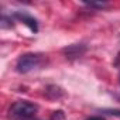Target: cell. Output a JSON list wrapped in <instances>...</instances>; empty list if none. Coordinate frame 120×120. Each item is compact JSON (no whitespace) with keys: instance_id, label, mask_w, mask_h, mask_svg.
<instances>
[{"instance_id":"obj_1","label":"cell","mask_w":120,"mask_h":120,"mask_svg":"<svg viewBox=\"0 0 120 120\" xmlns=\"http://www.w3.org/2000/svg\"><path fill=\"white\" fill-rule=\"evenodd\" d=\"M37 106L27 100H17L9 109V117L13 120H30L34 117Z\"/></svg>"},{"instance_id":"obj_2","label":"cell","mask_w":120,"mask_h":120,"mask_svg":"<svg viewBox=\"0 0 120 120\" xmlns=\"http://www.w3.org/2000/svg\"><path fill=\"white\" fill-rule=\"evenodd\" d=\"M42 62V56L40 54H26L21 55L17 61V71L21 74H27L35 68H38Z\"/></svg>"},{"instance_id":"obj_3","label":"cell","mask_w":120,"mask_h":120,"mask_svg":"<svg viewBox=\"0 0 120 120\" xmlns=\"http://www.w3.org/2000/svg\"><path fill=\"white\" fill-rule=\"evenodd\" d=\"M20 20H23V23H26L33 31H37V23H35V20L33 19V17H30V16H27V14H21V13H17L16 14Z\"/></svg>"},{"instance_id":"obj_4","label":"cell","mask_w":120,"mask_h":120,"mask_svg":"<svg viewBox=\"0 0 120 120\" xmlns=\"http://www.w3.org/2000/svg\"><path fill=\"white\" fill-rule=\"evenodd\" d=\"M103 112L107 113V114H112V116H116V117L120 119V110H119V109H107V110H103Z\"/></svg>"},{"instance_id":"obj_5","label":"cell","mask_w":120,"mask_h":120,"mask_svg":"<svg viewBox=\"0 0 120 120\" xmlns=\"http://www.w3.org/2000/svg\"><path fill=\"white\" fill-rule=\"evenodd\" d=\"M86 120H105L103 117H99V116H93V117H89V119H86Z\"/></svg>"},{"instance_id":"obj_6","label":"cell","mask_w":120,"mask_h":120,"mask_svg":"<svg viewBox=\"0 0 120 120\" xmlns=\"http://www.w3.org/2000/svg\"><path fill=\"white\" fill-rule=\"evenodd\" d=\"M30 120H37V119H30Z\"/></svg>"}]
</instances>
